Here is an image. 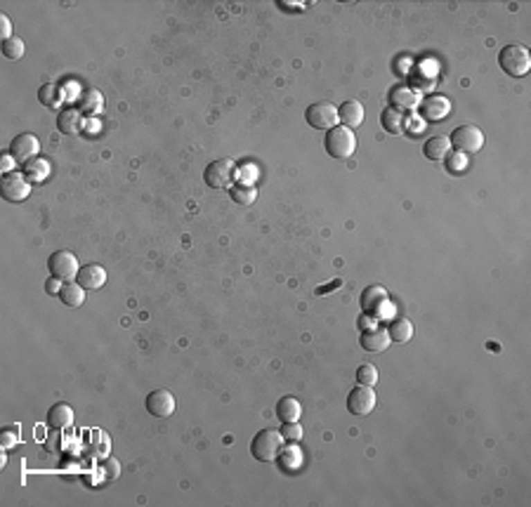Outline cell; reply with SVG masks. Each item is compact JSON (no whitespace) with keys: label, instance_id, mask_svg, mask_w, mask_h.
Masks as SVG:
<instances>
[{"label":"cell","instance_id":"ac0fdd59","mask_svg":"<svg viewBox=\"0 0 531 507\" xmlns=\"http://www.w3.org/2000/svg\"><path fill=\"white\" fill-rule=\"evenodd\" d=\"M57 128L62 135H78L83 130V113L78 109H62L60 116H57Z\"/></svg>","mask_w":531,"mask_h":507},{"label":"cell","instance_id":"e0dca14e","mask_svg":"<svg viewBox=\"0 0 531 507\" xmlns=\"http://www.w3.org/2000/svg\"><path fill=\"white\" fill-rule=\"evenodd\" d=\"M390 104H392V109H397V111H411V109L420 104V97L413 88H404V85H399V88L392 90Z\"/></svg>","mask_w":531,"mask_h":507},{"label":"cell","instance_id":"8fae6325","mask_svg":"<svg viewBox=\"0 0 531 507\" xmlns=\"http://www.w3.org/2000/svg\"><path fill=\"white\" fill-rule=\"evenodd\" d=\"M38 149L40 144L36 140V135H31V132H24V135H17L12 142H10V156H12L17 163L24 165L26 160L36 158L38 156Z\"/></svg>","mask_w":531,"mask_h":507},{"label":"cell","instance_id":"4dcf8cb0","mask_svg":"<svg viewBox=\"0 0 531 507\" xmlns=\"http://www.w3.org/2000/svg\"><path fill=\"white\" fill-rule=\"evenodd\" d=\"M444 163H447V170L451 172V175H460V172H465V168H467V158H465V154H460V151H449V156L444 158Z\"/></svg>","mask_w":531,"mask_h":507},{"label":"cell","instance_id":"277c9868","mask_svg":"<svg viewBox=\"0 0 531 507\" xmlns=\"http://www.w3.org/2000/svg\"><path fill=\"white\" fill-rule=\"evenodd\" d=\"M78 257L73 255V252L69 250H57L52 252V255L48 257V272L50 276H55V279H60L62 284H66V281H76L78 276Z\"/></svg>","mask_w":531,"mask_h":507},{"label":"cell","instance_id":"8d00e7d4","mask_svg":"<svg viewBox=\"0 0 531 507\" xmlns=\"http://www.w3.org/2000/svg\"><path fill=\"white\" fill-rule=\"evenodd\" d=\"M338 286H340V281L336 279V281H333V284H328L326 288H324V286L316 288V295H326V291H333V288H338Z\"/></svg>","mask_w":531,"mask_h":507},{"label":"cell","instance_id":"d6986e66","mask_svg":"<svg viewBox=\"0 0 531 507\" xmlns=\"http://www.w3.org/2000/svg\"><path fill=\"white\" fill-rule=\"evenodd\" d=\"M104 109V97L100 90L95 88H85L78 97V111L83 116H97Z\"/></svg>","mask_w":531,"mask_h":507},{"label":"cell","instance_id":"d6a6232c","mask_svg":"<svg viewBox=\"0 0 531 507\" xmlns=\"http://www.w3.org/2000/svg\"><path fill=\"white\" fill-rule=\"evenodd\" d=\"M281 436H284L286 441H300L303 439V427H300L298 423H284V427H281Z\"/></svg>","mask_w":531,"mask_h":507},{"label":"cell","instance_id":"44dd1931","mask_svg":"<svg viewBox=\"0 0 531 507\" xmlns=\"http://www.w3.org/2000/svg\"><path fill=\"white\" fill-rule=\"evenodd\" d=\"M48 425L52 430H66L73 425V411L69 403H55L48 411Z\"/></svg>","mask_w":531,"mask_h":507},{"label":"cell","instance_id":"30bf717a","mask_svg":"<svg viewBox=\"0 0 531 507\" xmlns=\"http://www.w3.org/2000/svg\"><path fill=\"white\" fill-rule=\"evenodd\" d=\"M144 406H147L149 416H154V418H170L172 413H175L177 403H175V396H172L168 389L161 387V389L149 391Z\"/></svg>","mask_w":531,"mask_h":507},{"label":"cell","instance_id":"603a6c76","mask_svg":"<svg viewBox=\"0 0 531 507\" xmlns=\"http://www.w3.org/2000/svg\"><path fill=\"white\" fill-rule=\"evenodd\" d=\"M449 151H451V144H449V137H430L428 142L423 144V154L428 160H444L449 156Z\"/></svg>","mask_w":531,"mask_h":507},{"label":"cell","instance_id":"3957f363","mask_svg":"<svg viewBox=\"0 0 531 507\" xmlns=\"http://www.w3.org/2000/svg\"><path fill=\"white\" fill-rule=\"evenodd\" d=\"M281 446H284V436H281V430H260L251 441V453L258 463H272L276 460V455L281 453Z\"/></svg>","mask_w":531,"mask_h":507},{"label":"cell","instance_id":"7c38bea8","mask_svg":"<svg viewBox=\"0 0 531 507\" xmlns=\"http://www.w3.org/2000/svg\"><path fill=\"white\" fill-rule=\"evenodd\" d=\"M76 281L85 288V291H97V288H102L104 284H107V269L100 267V264H95V262L83 264V267L78 269Z\"/></svg>","mask_w":531,"mask_h":507},{"label":"cell","instance_id":"9a60e30c","mask_svg":"<svg viewBox=\"0 0 531 507\" xmlns=\"http://www.w3.org/2000/svg\"><path fill=\"white\" fill-rule=\"evenodd\" d=\"M338 120L345 128H359L363 123V107L357 100H348L338 107Z\"/></svg>","mask_w":531,"mask_h":507},{"label":"cell","instance_id":"ba28073f","mask_svg":"<svg viewBox=\"0 0 531 507\" xmlns=\"http://www.w3.org/2000/svg\"><path fill=\"white\" fill-rule=\"evenodd\" d=\"M305 120H307L309 128L314 130H331L338 125V107H333L331 102L309 104L307 111H305Z\"/></svg>","mask_w":531,"mask_h":507},{"label":"cell","instance_id":"cb8c5ba5","mask_svg":"<svg viewBox=\"0 0 531 507\" xmlns=\"http://www.w3.org/2000/svg\"><path fill=\"white\" fill-rule=\"evenodd\" d=\"M60 299L66 304V307L76 309L85 302V288L80 286L78 281H66V284H62Z\"/></svg>","mask_w":531,"mask_h":507},{"label":"cell","instance_id":"4fadbf2b","mask_svg":"<svg viewBox=\"0 0 531 507\" xmlns=\"http://www.w3.org/2000/svg\"><path fill=\"white\" fill-rule=\"evenodd\" d=\"M359 344L363 351H371V354H376V351H385L392 344V340L388 335V331L385 328H366V331L361 333L359 338Z\"/></svg>","mask_w":531,"mask_h":507},{"label":"cell","instance_id":"7a4b0ae2","mask_svg":"<svg viewBox=\"0 0 531 507\" xmlns=\"http://www.w3.org/2000/svg\"><path fill=\"white\" fill-rule=\"evenodd\" d=\"M498 66L501 71L512 78H522L531 68V55L524 45H505L498 53Z\"/></svg>","mask_w":531,"mask_h":507},{"label":"cell","instance_id":"836d02e7","mask_svg":"<svg viewBox=\"0 0 531 507\" xmlns=\"http://www.w3.org/2000/svg\"><path fill=\"white\" fill-rule=\"evenodd\" d=\"M300 463V451L298 448H286L284 453H281V468H298Z\"/></svg>","mask_w":531,"mask_h":507},{"label":"cell","instance_id":"4316f807","mask_svg":"<svg viewBox=\"0 0 531 507\" xmlns=\"http://www.w3.org/2000/svg\"><path fill=\"white\" fill-rule=\"evenodd\" d=\"M38 100L43 107L48 109H60L62 100H64V90H62V85L57 83H45L43 88L38 90Z\"/></svg>","mask_w":531,"mask_h":507},{"label":"cell","instance_id":"6da1fadb","mask_svg":"<svg viewBox=\"0 0 531 507\" xmlns=\"http://www.w3.org/2000/svg\"><path fill=\"white\" fill-rule=\"evenodd\" d=\"M324 147L331 158L348 160V158H352V154H354V149H357V137H354V132L350 128H345V125H336V128L326 130Z\"/></svg>","mask_w":531,"mask_h":507},{"label":"cell","instance_id":"2e32d148","mask_svg":"<svg viewBox=\"0 0 531 507\" xmlns=\"http://www.w3.org/2000/svg\"><path fill=\"white\" fill-rule=\"evenodd\" d=\"M418 109L423 120H432V123H435V120H442L449 113V100L447 97H428V100L420 102Z\"/></svg>","mask_w":531,"mask_h":507},{"label":"cell","instance_id":"1f68e13d","mask_svg":"<svg viewBox=\"0 0 531 507\" xmlns=\"http://www.w3.org/2000/svg\"><path fill=\"white\" fill-rule=\"evenodd\" d=\"M19 443V425H10L0 432V446L8 451V448H15Z\"/></svg>","mask_w":531,"mask_h":507},{"label":"cell","instance_id":"d4e9b609","mask_svg":"<svg viewBox=\"0 0 531 507\" xmlns=\"http://www.w3.org/2000/svg\"><path fill=\"white\" fill-rule=\"evenodd\" d=\"M380 125H383V130L390 132V135H402V132L406 130L404 113L397 111V109H392V107H388L383 113H380Z\"/></svg>","mask_w":531,"mask_h":507},{"label":"cell","instance_id":"5b68a950","mask_svg":"<svg viewBox=\"0 0 531 507\" xmlns=\"http://www.w3.org/2000/svg\"><path fill=\"white\" fill-rule=\"evenodd\" d=\"M449 144L460 154H477L484 147V135L477 125H458L449 137Z\"/></svg>","mask_w":531,"mask_h":507},{"label":"cell","instance_id":"7402d4cb","mask_svg":"<svg viewBox=\"0 0 531 507\" xmlns=\"http://www.w3.org/2000/svg\"><path fill=\"white\" fill-rule=\"evenodd\" d=\"M300 416H303V406H300L296 396H284L276 403V418L281 423H298Z\"/></svg>","mask_w":531,"mask_h":507},{"label":"cell","instance_id":"f546056e","mask_svg":"<svg viewBox=\"0 0 531 507\" xmlns=\"http://www.w3.org/2000/svg\"><path fill=\"white\" fill-rule=\"evenodd\" d=\"M357 382L368 385V387H376L378 385V368L373 364H361L357 368Z\"/></svg>","mask_w":531,"mask_h":507},{"label":"cell","instance_id":"484cf974","mask_svg":"<svg viewBox=\"0 0 531 507\" xmlns=\"http://www.w3.org/2000/svg\"><path fill=\"white\" fill-rule=\"evenodd\" d=\"M21 172H24V177L28 182H43L45 177L50 175V165H48V160L45 158L36 156V158L26 160V163L21 165Z\"/></svg>","mask_w":531,"mask_h":507},{"label":"cell","instance_id":"52a82bcc","mask_svg":"<svg viewBox=\"0 0 531 507\" xmlns=\"http://www.w3.org/2000/svg\"><path fill=\"white\" fill-rule=\"evenodd\" d=\"M234 177H236V165L234 160L229 158L213 160L204 172V182L210 189H229L234 184Z\"/></svg>","mask_w":531,"mask_h":507},{"label":"cell","instance_id":"9c48e42d","mask_svg":"<svg viewBox=\"0 0 531 507\" xmlns=\"http://www.w3.org/2000/svg\"><path fill=\"white\" fill-rule=\"evenodd\" d=\"M376 408V391L368 385H357L348 394V411L352 416H368Z\"/></svg>","mask_w":531,"mask_h":507},{"label":"cell","instance_id":"ffe728a7","mask_svg":"<svg viewBox=\"0 0 531 507\" xmlns=\"http://www.w3.org/2000/svg\"><path fill=\"white\" fill-rule=\"evenodd\" d=\"M385 331H388L392 342H399V344L408 342V340L413 338V324L406 319V316H395Z\"/></svg>","mask_w":531,"mask_h":507},{"label":"cell","instance_id":"d590c367","mask_svg":"<svg viewBox=\"0 0 531 507\" xmlns=\"http://www.w3.org/2000/svg\"><path fill=\"white\" fill-rule=\"evenodd\" d=\"M0 36H3V40L12 38V24H10L8 15H0Z\"/></svg>","mask_w":531,"mask_h":507},{"label":"cell","instance_id":"5bb4252c","mask_svg":"<svg viewBox=\"0 0 531 507\" xmlns=\"http://www.w3.org/2000/svg\"><path fill=\"white\" fill-rule=\"evenodd\" d=\"M361 312H366L368 316H378L380 304L388 302V291L383 286H368L361 291Z\"/></svg>","mask_w":531,"mask_h":507},{"label":"cell","instance_id":"8992f818","mask_svg":"<svg viewBox=\"0 0 531 507\" xmlns=\"http://www.w3.org/2000/svg\"><path fill=\"white\" fill-rule=\"evenodd\" d=\"M0 194H3L5 201L10 203H21L31 196V182L24 177V172H5L3 180H0Z\"/></svg>","mask_w":531,"mask_h":507},{"label":"cell","instance_id":"e575fe53","mask_svg":"<svg viewBox=\"0 0 531 507\" xmlns=\"http://www.w3.org/2000/svg\"><path fill=\"white\" fill-rule=\"evenodd\" d=\"M45 291H48V295H52V297H60L62 281H60V279H55V276H50V279L45 281Z\"/></svg>","mask_w":531,"mask_h":507},{"label":"cell","instance_id":"83f0119b","mask_svg":"<svg viewBox=\"0 0 531 507\" xmlns=\"http://www.w3.org/2000/svg\"><path fill=\"white\" fill-rule=\"evenodd\" d=\"M229 196H232L234 203L251 205L253 201L258 199V192L255 187H248V184H232V187H229Z\"/></svg>","mask_w":531,"mask_h":507},{"label":"cell","instance_id":"f1b7e54d","mask_svg":"<svg viewBox=\"0 0 531 507\" xmlns=\"http://www.w3.org/2000/svg\"><path fill=\"white\" fill-rule=\"evenodd\" d=\"M24 50H26V45L21 38L12 36L8 40H3V55L8 57V59H21V57H24Z\"/></svg>","mask_w":531,"mask_h":507}]
</instances>
